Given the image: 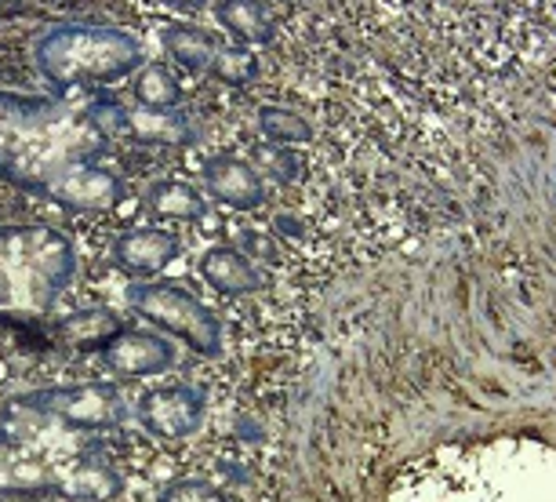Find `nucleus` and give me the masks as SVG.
Listing matches in <instances>:
<instances>
[{"mask_svg": "<svg viewBox=\"0 0 556 502\" xmlns=\"http://www.w3.org/2000/svg\"><path fill=\"white\" fill-rule=\"evenodd\" d=\"M40 73L59 88H106L146 66L142 40L121 26L66 23L37 45Z\"/></svg>", "mask_w": 556, "mask_h": 502, "instance_id": "obj_1", "label": "nucleus"}, {"mask_svg": "<svg viewBox=\"0 0 556 502\" xmlns=\"http://www.w3.org/2000/svg\"><path fill=\"white\" fill-rule=\"evenodd\" d=\"M131 306L142 313L146 321H153L156 328L167 331L172 339H182L186 347L215 357L223 350V321L204 306L201 299L190 296L178 285H131L128 291Z\"/></svg>", "mask_w": 556, "mask_h": 502, "instance_id": "obj_2", "label": "nucleus"}, {"mask_svg": "<svg viewBox=\"0 0 556 502\" xmlns=\"http://www.w3.org/2000/svg\"><path fill=\"white\" fill-rule=\"evenodd\" d=\"M142 426L156 437L178 441L201 430L204 423V393L197 386H167V390H153L142 397L139 404Z\"/></svg>", "mask_w": 556, "mask_h": 502, "instance_id": "obj_3", "label": "nucleus"}, {"mask_svg": "<svg viewBox=\"0 0 556 502\" xmlns=\"http://www.w3.org/2000/svg\"><path fill=\"white\" fill-rule=\"evenodd\" d=\"M204 190L223 201L233 212H255V208L266 204V186H262V175L255 172V164L240 161V156H212L201 167Z\"/></svg>", "mask_w": 556, "mask_h": 502, "instance_id": "obj_4", "label": "nucleus"}, {"mask_svg": "<svg viewBox=\"0 0 556 502\" xmlns=\"http://www.w3.org/2000/svg\"><path fill=\"white\" fill-rule=\"evenodd\" d=\"M178 251H182V244H178L175 234L146 226V229H128V234H121L117 244H113V259H117V266L124 274L153 277V274H161L167 263H175Z\"/></svg>", "mask_w": 556, "mask_h": 502, "instance_id": "obj_5", "label": "nucleus"}, {"mask_svg": "<svg viewBox=\"0 0 556 502\" xmlns=\"http://www.w3.org/2000/svg\"><path fill=\"white\" fill-rule=\"evenodd\" d=\"M121 375H161L175 364V347L156 331H121L106 353Z\"/></svg>", "mask_w": 556, "mask_h": 502, "instance_id": "obj_6", "label": "nucleus"}, {"mask_svg": "<svg viewBox=\"0 0 556 502\" xmlns=\"http://www.w3.org/2000/svg\"><path fill=\"white\" fill-rule=\"evenodd\" d=\"M201 277L223 296H255L266 288V280L255 269V263L240 248L215 244L201 255Z\"/></svg>", "mask_w": 556, "mask_h": 502, "instance_id": "obj_7", "label": "nucleus"}, {"mask_svg": "<svg viewBox=\"0 0 556 502\" xmlns=\"http://www.w3.org/2000/svg\"><path fill=\"white\" fill-rule=\"evenodd\" d=\"M215 18H218V26L244 48H269L273 40L280 37L277 15H273L262 0H218Z\"/></svg>", "mask_w": 556, "mask_h": 502, "instance_id": "obj_8", "label": "nucleus"}, {"mask_svg": "<svg viewBox=\"0 0 556 502\" xmlns=\"http://www.w3.org/2000/svg\"><path fill=\"white\" fill-rule=\"evenodd\" d=\"M124 135L135 142L146 146H190L201 135L190 121L178 110L156 113V110H128V124H124Z\"/></svg>", "mask_w": 556, "mask_h": 502, "instance_id": "obj_9", "label": "nucleus"}, {"mask_svg": "<svg viewBox=\"0 0 556 502\" xmlns=\"http://www.w3.org/2000/svg\"><path fill=\"white\" fill-rule=\"evenodd\" d=\"M161 40L167 48V55H172L178 66L190 70V73H207L212 70V62L218 55V40L215 34H207L204 26H193V23H172L161 29Z\"/></svg>", "mask_w": 556, "mask_h": 502, "instance_id": "obj_10", "label": "nucleus"}, {"mask_svg": "<svg viewBox=\"0 0 556 502\" xmlns=\"http://www.w3.org/2000/svg\"><path fill=\"white\" fill-rule=\"evenodd\" d=\"M146 208L156 218H167V223H197V218L207 215V201L197 186L182 183V179H161L146 190Z\"/></svg>", "mask_w": 556, "mask_h": 502, "instance_id": "obj_11", "label": "nucleus"}, {"mask_svg": "<svg viewBox=\"0 0 556 502\" xmlns=\"http://www.w3.org/2000/svg\"><path fill=\"white\" fill-rule=\"evenodd\" d=\"M131 96H135V102H139V110L167 113V110L182 106L186 88H182V80L175 77V70L167 66V62H146V66L135 73Z\"/></svg>", "mask_w": 556, "mask_h": 502, "instance_id": "obj_12", "label": "nucleus"}, {"mask_svg": "<svg viewBox=\"0 0 556 502\" xmlns=\"http://www.w3.org/2000/svg\"><path fill=\"white\" fill-rule=\"evenodd\" d=\"M258 131L266 142H280V146H306L313 142V124L302 117V113L288 110V106H258Z\"/></svg>", "mask_w": 556, "mask_h": 502, "instance_id": "obj_13", "label": "nucleus"}, {"mask_svg": "<svg viewBox=\"0 0 556 502\" xmlns=\"http://www.w3.org/2000/svg\"><path fill=\"white\" fill-rule=\"evenodd\" d=\"M258 55L244 45L237 48H218V55L212 62V77L218 84H226V88H248L251 80H258Z\"/></svg>", "mask_w": 556, "mask_h": 502, "instance_id": "obj_14", "label": "nucleus"}, {"mask_svg": "<svg viewBox=\"0 0 556 502\" xmlns=\"http://www.w3.org/2000/svg\"><path fill=\"white\" fill-rule=\"evenodd\" d=\"M251 164H258L262 172H266L269 179H277L280 186L299 183L302 172H306L302 156L291 150V146H280V142H258L255 150H251Z\"/></svg>", "mask_w": 556, "mask_h": 502, "instance_id": "obj_15", "label": "nucleus"}, {"mask_svg": "<svg viewBox=\"0 0 556 502\" xmlns=\"http://www.w3.org/2000/svg\"><path fill=\"white\" fill-rule=\"evenodd\" d=\"M66 328L73 331V342H77L80 350H91V347H102V342H113L124 331L121 317H117V313H110V310L77 313V317H73Z\"/></svg>", "mask_w": 556, "mask_h": 502, "instance_id": "obj_16", "label": "nucleus"}, {"mask_svg": "<svg viewBox=\"0 0 556 502\" xmlns=\"http://www.w3.org/2000/svg\"><path fill=\"white\" fill-rule=\"evenodd\" d=\"M161 502H229L226 491H218L215 485H207V480H175V485H167V491L161 495Z\"/></svg>", "mask_w": 556, "mask_h": 502, "instance_id": "obj_17", "label": "nucleus"}, {"mask_svg": "<svg viewBox=\"0 0 556 502\" xmlns=\"http://www.w3.org/2000/svg\"><path fill=\"white\" fill-rule=\"evenodd\" d=\"M240 248H244L248 259H262V263H269V266H277L280 259H285L277 240L269 234H255V229H244V234H240Z\"/></svg>", "mask_w": 556, "mask_h": 502, "instance_id": "obj_18", "label": "nucleus"}, {"mask_svg": "<svg viewBox=\"0 0 556 502\" xmlns=\"http://www.w3.org/2000/svg\"><path fill=\"white\" fill-rule=\"evenodd\" d=\"M164 8H172V12H182V15H201L212 0H161Z\"/></svg>", "mask_w": 556, "mask_h": 502, "instance_id": "obj_19", "label": "nucleus"}]
</instances>
